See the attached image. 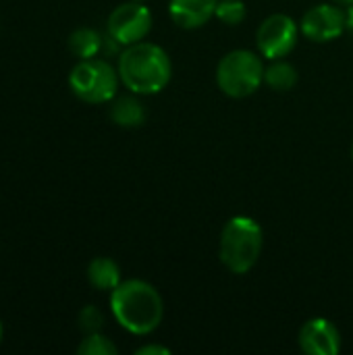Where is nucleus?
Returning a JSON list of instances; mask_svg holds the SVG:
<instances>
[{"instance_id": "f257e3e1", "label": "nucleus", "mask_w": 353, "mask_h": 355, "mask_svg": "<svg viewBox=\"0 0 353 355\" xmlns=\"http://www.w3.org/2000/svg\"><path fill=\"white\" fill-rule=\"evenodd\" d=\"M110 312L127 333L144 337L160 327L164 304L154 285L141 279H129L110 291Z\"/></svg>"}, {"instance_id": "f03ea898", "label": "nucleus", "mask_w": 353, "mask_h": 355, "mask_svg": "<svg viewBox=\"0 0 353 355\" xmlns=\"http://www.w3.org/2000/svg\"><path fill=\"white\" fill-rule=\"evenodd\" d=\"M121 83L137 94L150 96L162 92L173 75V64L164 48L152 42H137L125 46L119 54L117 64Z\"/></svg>"}, {"instance_id": "7ed1b4c3", "label": "nucleus", "mask_w": 353, "mask_h": 355, "mask_svg": "<svg viewBox=\"0 0 353 355\" xmlns=\"http://www.w3.org/2000/svg\"><path fill=\"white\" fill-rule=\"evenodd\" d=\"M264 245V235L260 225L250 216H233L227 220L218 241V258L227 270L233 275H248Z\"/></svg>"}, {"instance_id": "20e7f679", "label": "nucleus", "mask_w": 353, "mask_h": 355, "mask_svg": "<svg viewBox=\"0 0 353 355\" xmlns=\"http://www.w3.org/2000/svg\"><path fill=\"white\" fill-rule=\"evenodd\" d=\"M264 69L260 54L252 50H231L227 52L216 67L218 89L229 98H248L260 89L264 83Z\"/></svg>"}, {"instance_id": "39448f33", "label": "nucleus", "mask_w": 353, "mask_h": 355, "mask_svg": "<svg viewBox=\"0 0 353 355\" xmlns=\"http://www.w3.org/2000/svg\"><path fill=\"white\" fill-rule=\"evenodd\" d=\"M119 71L104 58L79 60L69 73L71 92L87 104H106L117 96Z\"/></svg>"}, {"instance_id": "423d86ee", "label": "nucleus", "mask_w": 353, "mask_h": 355, "mask_svg": "<svg viewBox=\"0 0 353 355\" xmlns=\"http://www.w3.org/2000/svg\"><path fill=\"white\" fill-rule=\"evenodd\" d=\"M152 31V12L141 0L119 4L106 21V33L121 46L144 42Z\"/></svg>"}, {"instance_id": "0eeeda50", "label": "nucleus", "mask_w": 353, "mask_h": 355, "mask_svg": "<svg viewBox=\"0 0 353 355\" xmlns=\"http://www.w3.org/2000/svg\"><path fill=\"white\" fill-rule=\"evenodd\" d=\"M300 31V25L289 15L275 12L266 17L256 31V46L260 56L266 60L285 58L295 48Z\"/></svg>"}, {"instance_id": "6e6552de", "label": "nucleus", "mask_w": 353, "mask_h": 355, "mask_svg": "<svg viewBox=\"0 0 353 355\" xmlns=\"http://www.w3.org/2000/svg\"><path fill=\"white\" fill-rule=\"evenodd\" d=\"M300 29L310 42H331L347 31V17L341 4H316L304 12Z\"/></svg>"}, {"instance_id": "1a4fd4ad", "label": "nucleus", "mask_w": 353, "mask_h": 355, "mask_svg": "<svg viewBox=\"0 0 353 355\" xmlns=\"http://www.w3.org/2000/svg\"><path fill=\"white\" fill-rule=\"evenodd\" d=\"M300 347L308 355H337L341 352L339 329L327 318H312L300 331Z\"/></svg>"}, {"instance_id": "9d476101", "label": "nucleus", "mask_w": 353, "mask_h": 355, "mask_svg": "<svg viewBox=\"0 0 353 355\" xmlns=\"http://www.w3.org/2000/svg\"><path fill=\"white\" fill-rule=\"evenodd\" d=\"M218 0H171L169 15L181 29L204 27L216 12Z\"/></svg>"}, {"instance_id": "9b49d317", "label": "nucleus", "mask_w": 353, "mask_h": 355, "mask_svg": "<svg viewBox=\"0 0 353 355\" xmlns=\"http://www.w3.org/2000/svg\"><path fill=\"white\" fill-rule=\"evenodd\" d=\"M110 121L123 129H135L146 123V108L137 94L131 96H114L110 100Z\"/></svg>"}, {"instance_id": "f8f14e48", "label": "nucleus", "mask_w": 353, "mask_h": 355, "mask_svg": "<svg viewBox=\"0 0 353 355\" xmlns=\"http://www.w3.org/2000/svg\"><path fill=\"white\" fill-rule=\"evenodd\" d=\"M87 281L98 291H112L121 285V266L112 258H94L87 264Z\"/></svg>"}, {"instance_id": "ddd939ff", "label": "nucleus", "mask_w": 353, "mask_h": 355, "mask_svg": "<svg viewBox=\"0 0 353 355\" xmlns=\"http://www.w3.org/2000/svg\"><path fill=\"white\" fill-rule=\"evenodd\" d=\"M104 48V35L92 27H79L69 35V50L79 58H96Z\"/></svg>"}, {"instance_id": "4468645a", "label": "nucleus", "mask_w": 353, "mask_h": 355, "mask_svg": "<svg viewBox=\"0 0 353 355\" xmlns=\"http://www.w3.org/2000/svg\"><path fill=\"white\" fill-rule=\"evenodd\" d=\"M270 64L264 69V83L275 89V92H291L298 85V71L291 62H287L285 58H277V60H268Z\"/></svg>"}, {"instance_id": "2eb2a0df", "label": "nucleus", "mask_w": 353, "mask_h": 355, "mask_svg": "<svg viewBox=\"0 0 353 355\" xmlns=\"http://www.w3.org/2000/svg\"><path fill=\"white\" fill-rule=\"evenodd\" d=\"M77 354L79 355H117L119 349L117 345L104 337L102 333H92V335H85L83 341L77 345Z\"/></svg>"}, {"instance_id": "dca6fc26", "label": "nucleus", "mask_w": 353, "mask_h": 355, "mask_svg": "<svg viewBox=\"0 0 353 355\" xmlns=\"http://www.w3.org/2000/svg\"><path fill=\"white\" fill-rule=\"evenodd\" d=\"M246 15H248V8H246L243 0H218L216 12H214V17L229 27L241 25Z\"/></svg>"}, {"instance_id": "f3484780", "label": "nucleus", "mask_w": 353, "mask_h": 355, "mask_svg": "<svg viewBox=\"0 0 353 355\" xmlns=\"http://www.w3.org/2000/svg\"><path fill=\"white\" fill-rule=\"evenodd\" d=\"M77 322H79L81 333H85V335L100 333L102 327H104V314H102L96 306H85V308L79 312Z\"/></svg>"}, {"instance_id": "a211bd4d", "label": "nucleus", "mask_w": 353, "mask_h": 355, "mask_svg": "<svg viewBox=\"0 0 353 355\" xmlns=\"http://www.w3.org/2000/svg\"><path fill=\"white\" fill-rule=\"evenodd\" d=\"M135 355H171V349L164 345H141L135 349Z\"/></svg>"}, {"instance_id": "6ab92c4d", "label": "nucleus", "mask_w": 353, "mask_h": 355, "mask_svg": "<svg viewBox=\"0 0 353 355\" xmlns=\"http://www.w3.org/2000/svg\"><path fill=\"white\" fill-rule=\"evenodd\" d=\"M345 17H347V31L353 35V2L347 6V10H345Z\"/></svg>"}, {"instance_id": "aec40b11", "label": "nucleus", "mask_w": 353, "mask_h": 355, "mask_svg": "<svg viewBox=\"0 0 353 355\" xmlns=\"http://www.w3.org/2000/svg\"><path fill=\"white\" fill-rule=\"evenodd\" d=\"M333 2H335V4H341V6H350L353 0H333Z\"/></svg>"}, {"instance_id": "412c9836", "label": "nucleus", "mask_w": 353, "mask_h": 355, "mask_svg": "<svg viewBox=\"0 0 353 355\" xmlns=\"http://www.w3.org/2000/svg\"><path fill=\"white\" fill-rule=\"evenodd\" d=\"M2 335H4V329H2V322H0V341H2Z\"/></svg>"}, {"instance_id": "4be33fe9", "label": "nucleus", "mask_w": 353, "mask_h": 355, "mask_svg": "<svg viewBox=\"0 0 353 355\" xmlns=\"http://www.w3.org/2000/svg\"><path fill=\"white\" fill-rule=\"evenodd\" d=\"M352 158H353V146H352Z\"/></svg>"}, {"instance_id": "5701e85b", "label": "nucleus", "mask_w": 353, "mask_h": 355, "mask_svg": "<svg viewBox=\"0 0 353 355\" xmlns=\"http://www.w3.org/2000/svg\"><path fill=\"white\" fill-rule=\"evenodd\" d=\"M141 2H144V0H141Z\"/></svg>"}]
</instances>
